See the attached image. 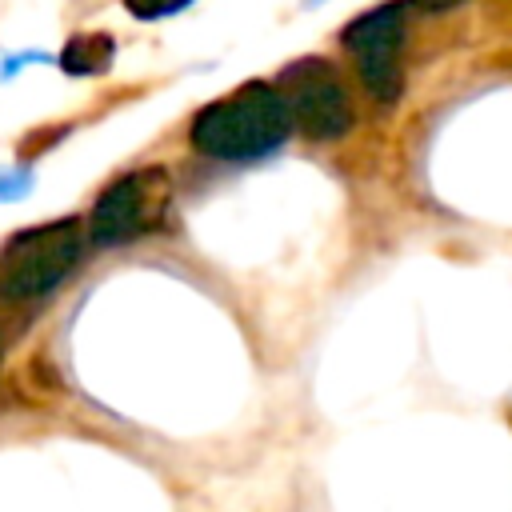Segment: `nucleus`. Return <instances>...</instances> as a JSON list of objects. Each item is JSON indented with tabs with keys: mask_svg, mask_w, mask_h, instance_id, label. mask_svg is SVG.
<instances>
[{
	"mask_svg": "<svg viewBox=\"0 0 512 512\" xmlns=\"http://www.w3.org/2000/svg\"><path fill=\"white\" fill-rule=\"evenodd\" d=\"M292 132L280 88L248 80L236 92L204 104L188 124V144L208 160H260Z\"/></svg>",
	"mask_w": 512,
	"mask_h": 512,
	"instance_id": "f257e3e1",
	"label": "nucleus"
},
{
	"mask_svg": "<svg viewBox=\"0 0 512 512\" xmlns=\"http://www.w3.org/2000/svg\"><path fill=\"white\" fill-rule=\"evenodd\" d=\"M88 232L76 216L44 220L12 232L0 244V300L24 304L56 292L84 260Z\"/></svg>",
	"mask_w": 512,
	"mask_h": 512,
	"instance_id": "f03ea898",
	"label": "nucleus"
},
{
	"mask_svg": "<svg viewBox=\"0 0 512 512\" xmlns=\"http://www.w3.org/2000/svg\"><path fill=\"white\" fill-rule=\"evenodd\" d=\"M168 196H172V184L164 168H140V172L116 176L112 184H104V192L88 212V224H84L88 244L120 248L148 236L152 228H160L168 212Z\"/></svg>",
	"mask_w": 512,
	"mask_h": 512,
	"instance_id": "7ed1b4c3",
	"label": "nucleus"
},
{
	"mask_svg": "<svg viewBox=\"0 0 512 512\" xmlns=\"http://www.w3.org/2000/svg\"><path fill=\"white\" fill-rule=\"evenodd\" d=\"M284 104L288 120L316 144L340 140L352 132L356 112L344 76L324 60V56H304L284 68Z\"/></svg>",
	"mask_w": 512,
	"mask_h": 512,
	"instance_id": "20e7f679",
	"label": "nucleus"
},
{
	"mask_svg": "<svg viewBox=\"0 0 512 512\" xmlns=\"http://www.w3.org/2000/svg\"><path fill=\"white\" fill-rule=\"evenodd\" d=\"M344 52L356 64L364 92L380 104H392L404 88V4H376L360 12L340 32Z\"/></svg>",
	"mask_w": 512,
	"mask_h": 512,
	"instance_id": "39448f33",
	"label": "nucleus"
},
{
	"mask_svg": "<svg viewBox=\"0 0 512 512\" xmlns=\"http://www.w3.org/2000/svg\"><path fill=\"white\" fill-rule=\"evenodd\" d=\"M116 56V40L108 32H80L64 44L60 52V68L68 76H100Z\"/></svg>",
	"mask_w": 512,
	"mask_h": 512,
	"instance_id": "423d86ee",
	"label": "nucleus"
},
{
	"mask_svg": "<svg viewBox=\"0 0 512 512\" xmlns=\"http://www.w3.org/2000/svg\"><path fill=\"white\" fill-rule=\"evenodd\" d=\"M192 0H124V8L136 16V20H164L180 8H188Z\"/></svg>",
	"mask_w": 512,
	"mask_h": 512,
	"instance_id": "0eeeda50",
	"label": "nucleus"
},
{
	"mask_svg": "<svg viewBox=\"0 0 512 512\" xmlns=\"http://www.w3.org/2000/svg\"><path fill=\"white\" fill-rule=\"evenodd\" d=\"M456 4H464V0H412V8H416V12H428V16L448 12V8H456Z\"/></svg>",
	"mask_w": 512,
	"mask_h": 512,
	"instance_id": "6e6552de",
	"label": "nucleus"
}]
</instances>
